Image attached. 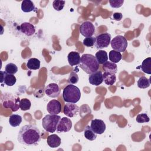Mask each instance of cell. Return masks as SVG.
<instances>
[{"label": "cell", "instance_id": "cell-1", "mask_svg": "<svg viewBox=\"0 0 151 151\" xmlns=\"http://www.w3.org/2000/svg\"><path fill=\"white\" fill-rule=\"evenodd\" d=\"M41 140V132L33 124H27L21 127L18 134V141L25 146H36Z\"/></svg>", "mask_w": 151, "mask_h": 151}, {"label": "cell", "instance_id": "cell-2", "mask_svg": "<svg viewBox=\"0 0 151 151\" xmlns=\"http://www.w3.org/2000/svg\"><path fill=\"white\" fill-rule=\"evenodd\" d=\"M79 65L84 72L88 74H91L98 71L99 68V64L96 57L93 55L90 54L82 55Z\"/></svg>", "mask_w": 151, "mask_h": 151}, {"label": "cell", "instance_id": "cell-3", "mask_svg": "<svg viewBox=\"0 0 151 151\" xmlns=\"http://www.w3.org/2000/svg\"><path fill=\"white\" fill-rule=\"evenodd\" d=\"M63 97L67 103H76L81 97L80 90L77 86L70 84L64 88Z\"/></svg>", "mask_w": 151, "mask_h": 151}, {"label": "cell", "instance_id": "cell-4", "mask_svg": "<svg viewBox=\"0 0 151 151\" xmlns=\"http://www.w3.org/2000/svg\"><path fill=\"white\" fill-rule=\"evenodd\" d=\"M19 98L9 93H5L2 95L1 103L5 108L11 109L12 111H17L19 107Z\"/></svg>", "mask_w": 151, "mask_h": 151}, {"label": "cell", "instance_id": "cell-5", "mask_svg": "<svg viewBox=\"0 0 151 151\" xmlns=\"http://www.w3.org/2000/svg\"><path fill=\"white\" fill-rule=\"evenodd\" d=\"M61 117L58 115L47 114L42 120V126L45 131L53 133L56 131Z\"/></svg>", "mask_w": 151, "mask_h": 151}, {"label": "cell", "instance_id": "cell-6", "mask_svg": "<svg viewBox=\"0 0 151 151\" xmlns=\"http://www.w3.org/2000/svg\"><path fill=\"white\" fill-rule=\"evenodd\" d=\"M111 48L118 52H124L127 47V41L123 35H117L110 41Z\"/></svg>", "mask_w": 151, "mask_h": 151}, {"label": "cell", "instance_id": "cell-7", "mask_svg": "<svg viewBox=\"0 0 151 151\" xmlns=\"http://www.w3.org/2000/svg\"><path fill=\"white\" fill-rule=\"evenodd\" d=\"M111 38V35L108 32L100 34L96 37V40L94 45L98 50L107 48L110 43Z\"/></svg>", "mask_w": 151, "mask_h": 151}, {"label": "cell", "instance_id": "cell-8", "mask_svg": "<svg viewBox=\"0 0 151 151\" xmlns=\"http://www.w3.org/2000/svg\"><path fill=\"white\" fill-rule=\"evenodd\" d=\"M80 32L86 38L92 37L95 32V27L92 22L85 21L80 27Z\"/></svg>", "mask_w": 151, "mask_h": 151}, {"label": "cell", "instance_id": "cell-9", "mask_svg": "<svg viewBox=\"0 0 151 151\" xmlns=\"http://www.w3.org/2000/svg\"><path fill=\"white\" fill-rule=\"evenodd\" d=\"M72 127V122L71 120L67 117H63L59 121L57 127V132L58 133H65L70 131Z\"/></svg>", "mask_w": 151, "mask_h": 151}, {"label": "cell", "instance_id": "cell-10", "mask_svg": "<svg viewBox=\"0 0 151 151\" xmlns=\"http://www.w3.org/2000/svg\"><path fill=\"white\" fill-rule=\"evenodd\" d=\"M90 127L94 132L98 134H101L103 133L106 128V126L104 121L97 119L91 120Z\"/></svg>", "mask_w": 151, "mask_h": 151}, {"label": "cell", "instance_id": "cell-11", "mask_svg": "<svg viewBox=\"0 0 151 151\" xmlns=\"http://www.w3.org/2000/svg\"><path fill=\"white\" fill-rule=\"evenodd\" d=\"M61 90L59 86L56 83H50L45 88V93L47 96L51 98L58 97L60 94Z\"/></svg>", "mask_w": 151, "mask_h": 151}, {"label": "cell", "instance_id": "cell-12", "mask_svg": "<svg viewBox=\"0 0 151 151\" xmlns=\"http://www.w3.org/2000/svg\"><path fill=\"white\" fill-rule=\"evenodd\" d=\"M47 110L51 114L57 115L61 112V104L57 100H52L50 101L47 105Z\"/></svg>", "mask_w": 151, "mask_h": 151}, {"label": "cell", "instance_id": "cell-13", "mask_svg": "<svg viewBox=\"0 0 151 151\" xmlns=\"http://www.w3.org/2000/svg\"><path fill=\"white\" fill-rule=\"evenodd\" d=\"M79 111V107L76 104L73 103H67L65 104L63 109V113L65 115L69 117H73L77 115Z\"/></svg>", "mask_w": 151, "mask_h": 151}, {"label": "cell", "instance_id": "cell-14", "mask_svg": "<svg viewBox=\"0 0 151 151\" xmlns=\"http://www.w3.org/2000/svg\"><path fill=\"white\" fill-rule=\"evenodd\" d=\"M88 81L90 84L93 86H98L103 81V74L101 71H97L91 74L88 77Z\"/></svg>", "mask_w": 151, "mask_h": 151}, {"label": "cell", "instance_id": "cell-15", "mask_svg": "<svg viewBox=\"0 0 151 151\" xmlns=\"http://www.w3.org/2000/svg\"><path fill=\"white\" fill-rule=\"evenodd\" d=\"M21 32L27 36H31L35 32V27L29 22H23L20 25Z\"/></svg>", "mask_w": 151, "mask_h": 151}, {"label": "cell", "instance_id": "cell-16", "mask_svg": "<svg viewBox=\"0 0 151 151\" xmlns=\"http://www.w3.org/2000/svg\"><path fill=\"white\" fill-rule=\"evenodd\" d=\"M67 60L69 64L71 66H74L80 64L81 57L79 52L76 51H71L68 54Z\"/></svg>", "mask_w": 151, "mask_h": 151}, {"label": "cell", "instance_id": "cell-17", "mask_svg": "<svg viewBox=\"0 0 151 151\" xmlns=\"http://www.w3.org/2000/svg\"><path fill=\"white\" fill-rule=\"evenodd\" d=\"M47 142L48 146L51 148H55L58 147L61 142L60 137L55 134L48 136L47 139Z\"/></svg>", "mask_w": 151, "mask_h": 151}, {"label": "cell", "instance_id": "cell-18", "mask_svg": "<svg viewBox=\"0 0 151 151\" xmlns=\"http://www.w3.org/2000/svg\"><path fill=\"white\" fill-rule=\"evenodd\" d=\"M103 78L105 84L108 86L113 85L116 81L115 74L109 72H104L103 74Z\"/></svg>", "mask_w": 151, "mask_h": 151}, {"label": "cell", "instance_id": "cell-19", "mask_svg": "<svg viewBox=\"0 0 151 151\" xmlns=\"http://www.w3.org/2000/svg\"><path fill=\"white\" fill-rule=\"evenodd\" d=\"M34 3L30 0H24L21 3V9L24 12H30L35 9Z\"/></svg>", "mask_w": 151, "mask_h": 151}, {"label": "cell", "instance_id": "cell-20", "mask_svg": "<svg viewBox=\"0 0 151 151\" xmlns=\"http://www.w3.org/2000/svg\"><path fill=\"white\" fill-rule=\"evenodd\" d=\"M103 69L104 72H109L113 74H116L117 71V66L116 63H113L111 61H106L103 64Z\"/></svg>", "mask_w": 151, "mask_h": 151}, {"label": "cell", "instance_id": "cell-21", "mask_svg": "<svg viewBox=\"0 0 151 151\" xmlns=\"http://www.w3.org/2000/svg\"><path fill=\"white\" fill-rule=\"evenodd\" d=\"M95 57L99 64H103L108 60L107 53L106 51L99 50L96 53Z\"/></svg>", "mask_w": 151, "mask_h": 151}, {"label": "cell", "instance_id": "cell-22", "mask_svg": "<svg viewBox=\"0 0 151 151\" xmlns=\"http://www.w3.org/2000/svg\"><path fill=\"white\" fill-rule=\"evenodd\" d=\"M22 120V117L17 114H14L10 116L9 118V124L12 127H17L20 125Z\"/></svg>", "mask_w": 151, "mask_h": 151}, {"label": "cell", "instance_id": "cell-23", "mask_svg": "<svg viewBox=\"0 0 151 151\" xmlns=\"http://www.w3.org/2000/svg\"><path fill=\"white\" fill-rule=\"evenodd\" d=\"M27 67L29 70H38L40 68V61L36 58H31L28 60Z\"/></svg>", "mask_w": 151, "mask_h": 151}, {"label": "cell", "instance_id": "cell-24", "mask_svg": "<svg viewBox=\"0 0 151 151\" xmlns=\"http://www.w3.org/2000/svg\"><path fill=\"white\" fill-rule=\"evenodd\" d=\"M142 70L145 73L151 74V58L147 57L145 59L140 66Z\"/></svg>", "mask_w": 151, "mask_h": 151}, {"label": "cell", "instance_id": "cell-25", "mask_svg": "<svg viewBox=\"0 0 151 151\" xmlns=\"http://www.w3.org/2000/svg\"><path fill=\"white\" fill-rule=\"evenodd\" d=\"M84 137L88 140H94L97 137V134L94 132L90 126H87L84 130Z\"/></svg>", "mask_w": 151, "mask_h": 151}, {"label": "cell", "instance_id": "cell-26", "mask_svg": "<svg viewBox=\"0 0 151 151\" xmlns=\"http://www.w3.org/2000/svg\"><path fill=\"white\" fill-rule=\"evenodd\" d=\"M109 58L111 62L113 63H117L122 60V55L120 52L114 50H111L109 52Z\"/></svg>", "mask_w": 151, "mask_h": 151}, {"label": "cell", "instance_id": "cell-27", "mask_svg": "<svg viewBox=\"0 0 151 151\" xmlns=\"http://www.w3.org/2000/svg\"><path fill=\"white\" fill-rule=\"evenodd\" d=\"M150 85V81L149 78H146L145 76H142L139 78L137 81V87L140 88H146Z\"/></svg>", "mask_w": 151, "mask_h": 151}, {"label": "cell", "instance_id": "cell-28", "mask_svg": "<svg viewBox=\"0 0 151 151\" xmlns=\"http://www.w3.org/2000/svg\"><path fill=\"white\" fill-rule=\"evenodd\" d=\"M17 81V78L14 74H8L6 72L4 78V83L8 86H13Z\"/></svg>", "mask_w": 151, "mask_h": 151}, {"label": "cell", "instance_id": "cell-29", "mask_svg": "<svg viewBox=\"0 0 151 151\" xmlns=\"http://www.w3.org/2000/svg\"><path fill=\"white\" fill-rule=\"evenodd\" d=\"M31 106V103L29 99L24 98L20 100L19 107L21 110H23V111L28 110L30 109Z\"/></svg>", "mask_w": 151, "mask_h": 151}, {"label": "cell", "instance_id": "cell-30", "mask_svg": "<svg viewBox=\"0 0 151 151\" xmlns=\"http://www.w3.org/2000/svg\"><path fill=\"white\" fill-rule=\"evenodd\" d=\"M5 71H6L8 74H15V73H17L18 71V67L16 65V64L10 63L6 65L5 67Z\"/></svg>", "mask_w": 151, "mask_h": 151}, {"label": "cell", "instance_id": "cell-31", "mask_svg": "<svg viewBox=\"0 0 151 151\" xmlns=\"http://www.w3.org/2000/svg\"><path fill=\"white\" fill-rule=\"evenodd\" d=\"M65 4V1H64L55 0L52 2V6L55 10L57 11H60L63 9Z\"/></svg>", "mask_w": 151, "mask_h": 151}, {"label": "cell", "instance_id": "cell-32", "mask_svg": "<svg viewBox=\"0 0 151 151\" xmlns=\"http://www.w3.org/2000/svg\"><path fill=\"white\" fill-rule=\"evenodd\" d=\"M136 120V122L139 123H143L149 122L150 120V119L146 113H142L137 116Z\"/></svg>", "mask_w": 151, "mask_h": 151}, {"label": "cell", "instance_id": "cell-33", "mask_svg": "<svg viewBox=\"0 0 151 151\" xmlns=\"http://www.w3.org/2000/svg\"><path fill=\"white\" fill-rule=\"evenodd\" d=\"M96 40V37H86L83 40V44L84 46L87 47H91L94 45Z\"/></svg>", "mask_w": 151, "mask_h": 151}, {"label": "cell", "instance_id": "cell-34", "mask_svg": "<svg viewBox=\"0 0 151 151\" xmlns=\"http://www.w3.org/2000/svg\"><path fill=\"white\" fill-rule=\"evenodd\" d=\"M78 80H79V78L77 74L74 71H72L69 75V77L68 78V82L71 84H74L77 83Z\"/></svg>", "mask_w": 151, "mask_h": 151}, {"label": "cell", "instance_id": "cell-35", "mask_svg": "<svg viewBox=\"0 0 151 151\" xmlns=\"http://www.w3.org/2000/svg\"><path fill=\"white\" fill-rule=\"evenodd\" d=\"M109 3H110V6L112 8H118L121 7L123 5V4L124 3V0H116V1L110 0Z\"/></svg>", "mask_w": 151, "mask_h": 151}, {"label": "cell", "instance_id": "cell-36", "mask_svg": "<svg viewBox=\"0 0 151 151\" xmlns=\"http://www.w3.org/2000/svg\"><path fill=\"white\" fill-rule=\"evenodd\" d=\"M123 15L120 12H114L113 15V19L116 21H120L122 19Z\"/></svg>", "mask_w": 151, "mask_h": 151}, {"label": "cell", "instance_id": "cell-37", "mask_svg": "<svg viewBox=\"0 0 151 151\" xmlns=\"http://www.w3.org/2000/svg\"><path fill=\"white\" fill-rule=\"evenodd\" d=\"M0 73H1V83H2L3 82H4V78H5V77L6 71H1Z\"/></svg>", "mask_w": 151, "mask_h": 151}]
</instances>
